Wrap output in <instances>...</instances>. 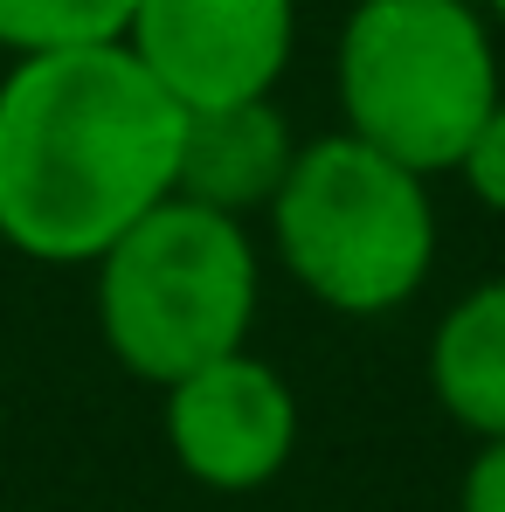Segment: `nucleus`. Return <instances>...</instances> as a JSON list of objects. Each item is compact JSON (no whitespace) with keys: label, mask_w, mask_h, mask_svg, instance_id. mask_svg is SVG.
<instances>
[{"label":"nucleus","mask_w":505,"mask_h":512,"mask_svg":"<svg viewBox=\"0 0 505 512\" xmlns=\"http://www.w3.org/2000/svg\"><path fill=\"white\" fill-rule=\"evenodd\" d=\"M187 111L125 42L21 56L0 84V243L35 263H97L173 201Z\"/></svg>","instance_id":"f257e3e1"},{"label":"nucleus","mask_w":505,"mask_h":512,"mask_svg":"<svg viewBox=\"0 0 505 512\" xmlns=\"http://www.w3.org/2000/svg\"><path fill=\"white\" fill-rule=\"evenodd\" d=\"M256 291L263 263L250 229L173 194L97 256V333L118 367L173 388L194 367L243 353Z\"/></svg>","instance_id":"f03ea898"},{"label":"nucleus","mask_w":505,"mask_h":512,"mask_svg":"<svg viewBox=\"0 0 505 512\" xmlns=\"http://www.w3.org/2000/svg\"><path fill=\"white\" fill-rule=\"evenodd\" d=\"M499 49L471 0H360L339 35L346 132L409 173H457L499 111Z\"/></svg>","instance_id":"7ed1b4c3"},{"label":"nucleus","mask_w":505,"mask_h":512,"mask_svg":"<svg viewBox=\"0 0 505 512\" xmlns=\"http://www.w3.org/2000/svg\"><path fill=\"white\" fill-rule=\"evenodd\" d=\"M270 243L326 312L381 319L416 298L436 263V201L422 173L333 132L298 146L270 201Z\"/></svg>","instance_id":"20e7f679"},{"label":"nucleus","mask_w":505,"mask_h":512,"mask_svg":"<svg viewBox=\"0 0 505 512\" xmlns=\"http://www.w3.org/2000/svg\"><path fill=\"white\" fill-rule=\"evenodd\" d=\"M298 42V0H139L125 49L180 111L270 97Z\"/></svg>","instance_id":"39448f33"},{"label":"nucleus","mask_w":505,"mask_h":512,"mask_svg":"<svg viewBox=\"0 0 505 512\" xmlns=\"http://www.w3.org/2000/svg\"><path fill=\"white\" fill-rule=\"evenodd\" d=\"M167 450L208 492H256L298 450V395L250 346L167 388Z\"/></svg>","instance_id":"423d86ee"},{"label":"nucleus","mask_w":505,"mask_h":512,"mask_svg":"<svg viewBox=\"0 0 505 512\" xmlns=\"http://www.w3.org/2000/svg\"><path fill=\"white\" fill-rule=\"evenodd\" d=\"M298 160L291 146V125L277 118L270 97L256 104H222V111H187V132H180V173H173V194L194 201V208H215V215H250L277 201L284 173Z\"/></svg>","instance_id":"0eeeda50"},{"label":"nucleus","mask_w":505,"mask_h":512,"mask_svg":"<svg viewBox=\"0 0 505 512\" xmlns=\"http://www.w3.org/2000/svg\"><path fill=\"white\" fill-rule=\"evenodd\" d=\"M429 395L478 443H505V277L471 284L443 312L429 340Z\"/></svg>","instance_id":"6e6552de"},{"label":"nucleus","mask_w":505,"mask_h":512,"mask_svg":"<svg viewBox=\"0 0 505 512\" xmlns=\"http://www.w3.org/2000/svg\"><path fill=\"white\" fill-rule=\"evenodd\" d=\"M139 0H0V42L14 56H49V49H104L125 42Z\"/></svg>","instance_id":"1a4fd4ad"},{"label":"nucleus","mask_w":505,"mask_h":512,"mask_svg":"<svg viewBox=\"0 0 505 512\" xmlns=\"http://www.w3.org/2000/svg\"><path fill=\"white\" fill-rule=\"evenodd\" d=\"M457 173H464V187H471L492 215H505V104L485 118V125H478V139L464 146Z\"/></svg>","instance_id":"9d476101"},{"label":"nucleus","mask_w":505,"mask_h":512,"mask_svg":"<svg viewBox=\"0 0 505 512\" xmlns=\"http://www.w3.org/2000/svg\"><path fill=\"white\" fill-rule=\"evenodd\" d=\"M464 512H505V443H478L464 471Z\"/></svg>","instance_id":"9b49d317"},{"label":"nucleus","mask_w":505,"mask_h":512,"mask_svg":"<svg viewBox=\"0 0 505 512\" xmlns=\"http://www.w3.org/2000/svg\"><path fill=\"white\" fill-rule=\"evenodd\" d=\"M492 14H499V21H505V0H492Z\"/></svg>","instance_id":"f8f14e48"}]
</instances>
